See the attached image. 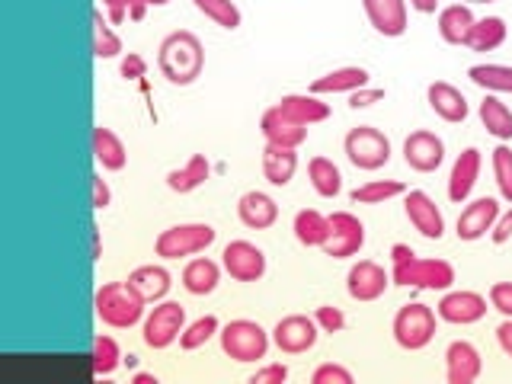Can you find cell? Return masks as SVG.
<instances>
[{
	"label": "cell",
	"mask_w": 512,
	"mask_h": 384,
	"mask_svg": "<svg viewBox=\"0 0 512 384\" xmlns=\"http://www.w3.org/2000/svg\"><path fill=\"white\" fill-rule=\"evenodd\" d=\"M260 132L266 144H282V148H301L308 141V125H298L285 116L279 106H269L260 119Z\"/></svg>",
	"instance_id": "18"
},
{
	"label": "cell",
	"mask_w": 512,
	"mask_h": 384,
	"mask_svg": "<svg viewBox=\"0 0 512 384\" xmlns=\"http://www.w3.org/2000/svg\"><path fill=\"white\" fill-rule=\"evenodd\" d=\"M343 151H346L352 167L372 173V170H381L391 160V141L384 132H378L375 125H359L346 135Z\"/></svg>",
	"instance_id": "5"
},
{
	"label": "cell",
	"mask_w": 512,
	"mask_h": 384,
	"mask_svg": "<svg viewBox=\"0 0 512 384\" xmlns=\"http://www.w3.org/2000/svg\"><path fill=\"white\" fill-rule=\"evenodd\" d=\"M218 340H221V352L231 356L234 362L266 359V349H269V333L256 324V320H231V324L221 327Z\"/></svg>",
	"instance_id": "4"
},
{
	"label": "cell",
	"mask_w": 512,
	"mask_h": 384,
	"mask_svg": "<svg viewBox=\"0 0 512 384\" xmlns=\"http://www.w3.org/2000/svg\"><path fill=\"white\" fill-rule=\"evenodd\" d=\"M474 13L468 4H452L439 13V36L448 42V45H464L471 36V26H474Z\"/></svg>",
	"instance_id": "28"
},
{
	"label": "cell",
	"mask_w": 512,
	"mask_h": 384,
	"mask_svg": "<svg viewBox=\"0 0 512 384\" xmlns=\"http://www.w3.org/2000/svg\"><path fill=\"white\" fill-rule=\"evenodd\" d=\"M298 170L295 148H282V144H266L263 148V173L272 186H288Z\"/></svg>",
	"instance_id": "24"
},
{
	"label": "cell",
	"mask_w": 512,
	"mask_h": 384,
	"mask_svg": "<svg viewBox=\"0 0 512 384\" xmlns=\"http://www.w3.org/2000/svg\"><path fill=\"white\" fill-rule=\"evenodd\" d=\"M308 176H311V186H314L317 196H324V199L340 196L343 176H340V167H336L333 160H327V157H314L311 164H308Z\"/></svg>",
	"instance_id": "34"
},
{
	"label": "cell",
	"mask_w": 512,
	"mask_h": 384,
	"mask_svg": "<svg viewBox=\"0 0 512 384\" xmlns=\"http://www.w3.org/2000/svg\"><path fill=\"white\" fill-rule=\"evenodd\" d=\"M426 100L432 106V112H436L439 119L445 122H464L468 119V100H464V93L458 87H452L448 80H436V84L426 87Z\"/></svg>",
	"instance_id": "21"
},
{
	"label": "cell",
	"mask_w": 512,
	"mask_h": 384,
	"mask_svg": "<svg viewBox=\"0 0 512 384\" xmlns=\"http://www.w3.org/2000/svg\"><path fill=\"white\" fill-rule=\"evenodd\" d=\"M208 176H212V164H208V157L205 154H192L180 170L167 173V186L173 192H180V196H186V192L199 189Z\"/></svg>",
	"instance_id": "29"
},
{
	"label": "cell",
	"mask_w": 512,
	"mask_h": 384,
	"mask_svg": "<svg viewBox=\"0 0 512 384\" xmlns=\"http://www.w3.org/2000/svg\"><path fill=\"white\" fill-rule=\"evenodd\" d=\"M221 266L237 282H256L266 276V253L250 240H231L221 250Z\"/></svg>",
	"instance_id": "9"
},
{
	"label": "cell",
	"mask_w": 512,
	"mask_h": 384,
	"mask_svg": "<svg viewBox=\"0 0 512 384\" xmlns=\"http://www.w3.org/2000/svg\"><path fill=\"white\" fill-rule=\"evenodd\" d=\"M490 237H493V244H506V240L512 237V208H509V212H503L500 218L493 221Z\"/></svg>",
	"instance_id": "49"
},
{
	"label": "cell",
	"mask_w": 512,
	"mask_h": 384,
	"mask_svg": "<svg viewBox=\"0 0 512 384\" xmlns=\"http://www.w3.org/2000/svg\"><path fill=\"white\" fill-rule=\"evenodd\" d=\"M362 7L381 36L397 39L407 32V0H362Z\"/></svg>",
	"instance_id": "17"
},
{
	"label": "cell",
	"mask_w": 512,
	"mask_h": 384,
	"mask_svg": "<svg viewBox=\"0 0 512 384\" xmlns=\"http://www.w3.org/2000/svg\"><path fill=\"white\" fill-rule=\"evenodd\" d=\"M480 368H484V359L474 343L468 340H455L445 349V378L448 384H471L480 378Z\"/></svg>",
	"instance_id": "14"
},
{
	"label": "cell",
	"mask_w": 512,
	"mask_h": 384,
	"mask_svg": "<svg viewBox=\"0 0 512 384\" xmlns=\"http://www.w3.org/2000/svg\"><path fill=\"white\" fill-rule=\"evenodd\" d=\"M439 314L429 308V304H420V301H413V304H404L397 314H394V340L400 349H426L432 343V336H436V327H439Z\"/></svg>",
	"instance_id": "3"
},
{
	"label": "cell",
	"mask_w": 512,
	"mask_h": 384,
	"mask_svg": "<svg viewBox=\"0 0 512 384\" xmlns=\"http://www.w3.org/2000/svg\"><path fill=\"white\" fill-rule=\"evenodd\" d=\"M122 77L125 80H138V77H144V71H148V64H144V58L141 55H135V52H128L125 58H122Z\"/></svg>",
	"instance_id": "48"
},
{
	"label": "cell",
	"mask_w": 512,
	"mask_h": 384,
	"mask_svg": "<svg viewBox=\"0 0 512 384\" xmlns=\"http://www.w3.org/2000/svg\"><path fill=\"white\" fill-rule=\"evenodd\" d=\"M192 4H196V10L202 16H208L212 23H218L221 29H237L240 20H244L234 0H192Z\"/></svg>",
	"instance_id": "38"
},
{
	"label": "cell",
	"mask_w": 512,
	"mask_h": 384,
	"mask_svg": "<svg viewBox=\"0 0 512 384\" xmlns=\"http://www.w3.org/2000/svg\"><path fill=\"white\" fill-rule=\"evenodd\" d=\"M128 285H132L135 292L151 304V301L167 298L173 279H170V272H167L164 266L148 263V266H138V269L132 272V276H128Z\"/></svg>",
	"instance_id": "26"
},
{
	"label": "cell",
	"mask_w": 512,
	"mask_h": 384,
	"mask_svg": "<svg viewBox=\"0 0 512 384\" xmlns=\"http://www.w3.org/2000/svg\"><path fill=\"white\" fill-rule=\"evenodd\" d=\"M285 378H288V368L282 362H276V365L260 368V372L250 378V384H282Z\"/></svg>",
	"instance_id": "46"
},
{
	"label": "cell",
	"mask_w": 512,
	"mask_h": 384,
	"mask_svg": "<svg viewBox=\"0 0 512 384\" xmlns=\"http://www.w3.org/2000/svg\"><path fill=\"white\" fill-rule=\"evenodd\" d=\"M413 256H416V253H413L407 244H394V247H391V260H394V263H407V260H413Z\"/></svg>",
	"instance_id": "52"
},
{
	"label": "cell",
	"mask_w": 512,
	"mask_h": 384,
	"mask_svg": "<svg viewBox=\"0 0 512 384\" xmlns=\"http://www.w3.org/2000/svg\"><path fill=\"white\" fill-rule=\"evenodd\" d=\"M314 320H317V327L324 333H340L346 327V314L340 308H333V304H320Z\"/></svg>",
	"instance_id": "44"
},
{
	"label": "cell",
	"mask_w": 512,
	"mask_h": 384,
	"mask_svg": "<svg viewBox=\"0 0 512 384\" xmlns=\"http://www.w3.org/2000/svg\"><path fill=\"white\" fill-rule=\"evenodd\" d=\"M93 154H96V160H100L103 170H122L128 164V151H125L122 138L106 125L93 128Z\"/></svg>",
	"instance_id": "27"
},
{
	"label": "cell",
	"mask_w": 512,
	"mask_h": 384,
	"mask_svg": "<svg viewBox=\"0 0 512 384\" xmlns=\"http://www.w3.org/2000/svg\"><path fill=\"white\" fill-rule=\"evenodd\" d=\"M404 160H407V167L416 170V173H432V170H439L442 167V160H445V144L439 135H432V132H413L407 135L404 141Z\"/></svg>",
	"instance_id": "13"
},
{
	"label": "cell",
	"mask_w": 512,
	"mask_h": 384,
	"mask_svg": "<svg viewBox=\"0 0 512 384\" xmlns=\"http://www.w3.org/2000/svg\"><path fill=\"white\" fill-rule=\"evenodd\" d=\"M490 304L503 317H512V282H496V285H490Z\"/></svg>",
	"instance_id": "45"
},
{
	"label": "cell",
	"mask_w": 512,
	"mask_h": 384,
	"mask_svg": "<svg viewBox=\"0 0 512 384\" xmlns=\"http://www.w3.org/2000/svg\"><path fill=\"white\" fill-rule=\"evenodd\" d=\"M493 176L496 186H500V196L512 205V148H506V144L493 151Z\"/></svg>",
	"instance_id": "41"
},
{
	"label": "cell",
	"mask_w": 512,
	"mask_h": 384,
	"mask_svg": "<svg viewBox=\"0 0 512 384\" xmlns=\"http://www.w3.org/2000/svg\"><path fill=\"white\" fill-rule=\"evenodd\" d=\"M292 231L298 237V244H304V247H324L327 237H330V218L314 212V208H301V212L295 215Z\"/></svg>",
	"instance_id": "30"
},
{
	"label": "cell",
	"mask_w": 512,
	"mask_h": 384,
	"mask_svg": "<svg viewBox=\"0 0 512 384\" xmlns=\"http://www.w3.org/2000/svg\"><path fill=\"white\" fill-rule=\"evenodd\" d=\"M215 237L218 231L212 224H173V228L157 234L154 250L157 256H164V260H180V256H192V253H202L205 247H212Z\"/></svg>",
	"instance_id": "7"
},
{
	"label": "cell",
	"mask_w": 512,
	"mask_h": 384,
	"mask_svg": "<svg viewBox=\"0 0 512 384\" xmlns=\"http://www.w3.org/2000/svg\"><path fill=\"white\" fill-rule=\"evenodd\" d=\"M468 77L477 87L493 90V93H512V68L509 64H474Z\"/></svg>",
	"instance_id": "35"
},
{
	"label": "cell",
	"mask_w": 512,
	"mask_h": 384,
	"mask_svg": "<svg viewBox=\"0 0 512 384\" xmlns=\"http://www.w3.org/2000/svg\"><path fill=\"white\" fill-rule=\"evenodd\" d=\"M477 176H480V151L477 148H464L455 157L452 173H448V199H452V202L468 199L471 189L477 186Z\"/></svg>",
	"instance_id": "22"
},
{
	"label": "cell",
	"mask_w": 512,
	"mask_h": 384,
	"mask_svg": "<svg viewBox=\"0 0 512 384\" xmlns=\"http://www.w3.org/2000/svg\"><path fill=\"white\" fill-rule=\"evenodd\" d=\"M151 381H157V378L148 375V372H138V375H135V384H151Z\"/></svg>",
	"instance_id": "54"
},
{
	"label": "cell",
	"mask_w": 512,
	"mask_h": 384,
	"mask_svg": "<svg viewBox=\"0 0 512 384\" xmlns=\"http://www.w3.org/2000/svg\"><path fill=\"white\" fill-rule=\"evenodd\" d=\"M496 218H500V202L490 196L474 199L471 205H464L458 215V240H480L493 228Z\"/></svg>",
	"instance_id": "19"
},
{
	"label": "cell",
	"mask_w": 512,
	"mask_h": 384,
	"mask_svg": "<svg viewBox=\"0 0 512 384\" xmlns=\"http://www.w3.org/2000/svg\"><path fill=\"white\" fill-rule=\"evenodd\" d=\"M365 247V224L352 215V212H333L330 215V237L327 244L320 247L333 260H346V256H356Z\"/></svg>",
	"instance_id": "10"
},
{
	"label": "cell",
	"mask_w": 512,
	"mask_h": 384,
	"mask_svg": "<svg viewBox=\"0 0 512 384\" xmlns=\"http://www.w3.org/2000/svg\"><path fill=\"white\" fill-rule=\"evenodd\" d=\"M119 365H122V349H119V343L112 340V336L100 333L93 340V375L96 378H106V375L116 372Z\"/></svg>",
	"instance_id": "36"
},
{
	"label": "cell",
	"mask_w": 512,
	"mask_h": 384,
	"mask_svg": "<svg viewBox=\"0 0 512 384\" xmlns=\"http://www.w3.org/2000/svg\"><path fill=\"white\" fill-rule=\"evenodd\" d=\"M314 384H352V372L343 365H333V362H324V365H317L314 368V375H311Z\"/></svg>",
	"instance_id": "43"
},
{
	"label": "cell",
	"mask_w": 512,
	"mask_h": 384,
	"mask_svg": "<svg viewBox=\"0 0 512 384\" xmlns=\"http://www.w3.org/2000/svg\"><path fill=\"white\" fill-rule=\"evenodd\" d=\"M410 7H413L416 13H436L439 0H410Z\"/></svg>",
	"instance_id": "53"
},
{
	"label": "cell",
	"mask_w": 512,
	"mask_h": 384,
	"mask_svg": "<svg viewBox=\"0 0 512 384\" xmlns=\"http://www.w3.org/2000/svg\"><path fill=\"white\" fill-rule=\"evenodd\" d=\"M237 218L244 221L247 228H253V231H266V228L276 224L279 205H276V199H272V196H266V192L250 189V192H244V196L237 199Z\"/></svg>",
	"instance_id": "20"
},
{
	"label": "cell",
	"mask_w": 512,
	"mask_h": 384,
	"mask_svg": "<svg viewBox=\"0 0 512 384\" xmlns=\"http://www.w3.org/2000/svg\"><path fill=\"white\" fill-rule=\"evenodd\" d=\"M436 314L445 324H477L480 317L487 314V298L477 292H448L439 304Z\"/></svg>",
	"instance_id": "16"
},
{
	"label": "cell",
	"mask_w": 512,
	"mask_h": 384,
	"mask_svg": "<svg viewBox=\"0 0 512 384\" xmlns=\"http://www.w3.org/2000/svg\"><path fill=\"white\" fill-rule=\"evenodd\" d=\"M378 100H384V90H378V87H359V90H352L349 93V106L352 109H362V106H372V103H378Z\"/></svg>",
	"instance_id": "47"
},
{
	"label": "cell",
	"mask_w": 512,
	"mask_h": 384,
	"mask_svg": "<svg viewBox=\"0 0 512 384\" xmlns=\"http://www.w3.org/2000/svg\"><path fill=\"white\" fill-rule=\"evenodd\" d=\"M93 55L96 58H116L122 55V39L112 32L100 10H93Z\"/></svg>",
	"instance_id": "39"
},
{
	"label": "cell",
	"mask_w": 512,
	"mask_h": 384,
	"mask_svg": "<svg viewBox=\"0 0 512 384\" xmlns=\"http://www.w3.org/2000/svg\"><path fill=\"white\" fill-rule=\"evenodd\" d=\"M288 119L298 122V125H314V122H324L330 119V106L317 100V93H288L276 103Z\"/></svg>",
	"instance_id": "23"
},
{
	"label": "cell",
	"mask_w": 512,
	"mask_h": 384,
	"mask_svg": "<svg viewBox=\"0 0 512 384\" xmlns=\"http://www.w3.org/2000/svg\"><path fill=\"white\" fill-rule=\"evenodd\" d=\"M164 4H170V0H144V7H164Z\"/></svg>",
	"instance_id": "55"
},
{
	"label": "cell",
	"mask_w": 512,
	"mask_h": 384,
	"mask_svg": "<svg viewBox=\"0 0 512 384\" xmlns=\"http://www.w3.org/2000/svg\"><path fill=\"white\" fill-rule=\"evenodd\" d=\"M391 276L375 260H359L346 276V292L352 301H378L388 292Z\"/></svg>",
	"instance_id": "12"
},
{
	"label": "cell",
	"mask_w": 512,
	"mask_h": 384,
	"mask_svg": "<svg viewBox=\"0 0 512 384\" xmlns=\"http://www.w3.org/2000/svg\"><path fill=\"white\" fill-rule=\"evenodd\" d=\"M359 87H368V71L365 68H336L324 77H317L311 84V93H352Z\"/></svg>",
	"instance_id": "31"
},
{
	"label": "cell",
	"mask_w": 512,
	"mask_h": 384,
	"mask_svg": "<svg viewBox=\"0 0 512 384\" xmlns=\"http://www.w3.org/2000/svg\"><path fill=\"white\" fill-rule=\"evenodd\" d=\"M144 304L148 301H144L128 282H106L100 285V292H96V317H100L106 327L128 330L144 317Z\"/></svg>",
	"instance_id": "2"
},
{
	"label": "cell",
	"mask_w": 512,
	"mask_h": 384,
	"mask_svg": "<svg viewBox=\"0 0 512 384\" xmlns=\"http://www.w3.org/2000/svg\"><path fill=\"white\" fill-rule=\"evenodd\" d=\"M221 282V266L208 256H196L183 269V288L189 295H212Z\"/></svg>",
	"instance_id": "25"
},
{
	"label": "cell",
	"mask_w": 512,
	"mask_h": 384,
	"mask_svg": "<svg viewBox=\"0 0 512 384\" xmlns=\"http://www.w3.org/2000/svg\"><path fill=\"white\" fill-rule=\"evenodd\" d=\"M183 330H186V308L180 301H164L144 317L141 340L151 349H167L170 343L180 340Z\"/></svg>",
	"instance_id": "8"
},
{
	"label": "cell",
	"mask_w": 512,
	"mask_h": 384,
	"mask_svg": "<svg viewBox=\"0 0 512 384\" xmlns=\"http://www.w3.org/2000/svg\"><path fill=\"white\" fill-rule=\"evenodd\" d=\"M157 68L173 87H189L202 77L205 68V48L196 32L176 29L157 48Z\"/></svg>",
	"instance_id": "1"
},
{
	"label": "cell",
	"mask_w": 512,
	"mask_h": 384,
	"mask_svg": "<svg viewBox=\"0 0 512 384\" xmlns=\"http://www.w3.org/2000/svg\"><path fill=\"white\" fill-rule=\"evenodd\" d=\"M317 336H320L317 320L304 314H288L272 327V343H276L285 356H301V352L314 349Z\"/></svg>",
	"instance_id": "11"
},
{
	"label": "cell",
	"mask_w": 512,
	"mask_h": 384,
	"mask_svg": "<svg viewBox=\"0 0 512 384\" xmlns=\"http://www.w3.org/2000/svg\"><path fill=\"white\" fill-rule=\"evenodd\" d=\"M503 42H506V20L503 16H484V20H477L471 26V36L464 45L474 48V52H493Z\"/></svg>",
	"instance_id": "32"
},
{
	"label": "cell",
	"mask_w": 512,
	"mask_h": 384,
	"mask_svg": "<svg viewBox=\"0 0 512 384\" xmlns=\"http://www.w3.org/2000/svg\"><path fill=\"white\" fill-rule=\"evenodd\" d=\"M480 122L484 128L500 141H512V109L506 103H500L496 96H484V103H480Z\"/></svg>",
	"instance_id": "33"
},
{
	"label": "cell",
	"mask_w": 512,
	"mask_h": 384,
	"mask_svg": "<svg viewBox=\"0 0 512 384\" xmlns=\"http://www.w3.org/2000/svg\"><path fill=\"white\" fill-rule=\"evenodd\" d=\"M391 282L429 288V292H445V288H452L455 282V266L448 260H423V256H413L407 263H394Z\"/></svg>",
	"instance_id": "6"
},
{
	"label": "cell",
	"mask_w": 512,
	"mask_h": 384,
	"mask_svg": "<svg viewBox=\"0 0 512 384\" xmlns=\"http://www.w3.org/2000/svg\"><path fill=\"white\" fill-rule=\"evenodd\" d=\"M404 183L400 180H372V183H365L359 189H352V202L356 205H378L384 199H394V196H404Z\"/></svg>",
	"instance_id": "37"
},
{
	"label": "cell",
	"mask_w": 512,
	"mask_h": 384,
	"mask_svg": "<svg viewBox=\"0 0 512 384\" xmlns=\"http://www.w3.org/2000/svg\"><path fill=\"white\" fill-rule=\"evenodd\" d=\"M496 340H500V349L506 356H512V317H506L500 327H496Z\"/></svg>",
	"instance_id": "51"
},
{
	"label": "cell",
	"mask_w": 512,
	"mask_h": 384,
	"mask_svg": "<svg viewBox=\"0 0 512 384\" xmlns=\"http://www.w3.org/2000/svg\"><path fill=\"white\" fill-rule=\"evenodd\" d=\"M109 202H112V192H109L106 180L103 176H93V205L103 212V208H109Z\"/></svg>",
	"instance_id": "50"
},
{
	"label": "cell",
	"mask_w": 512,
	"mask_h": 384,
	"mask_svg": "<svg viewBox=\"0 0 512 384\" xmlns=\"http://www.w3.org/2000/svg\"><path fill=\"white\" fill-rule=\"evenodd\" d=\"M215 333H218V317H215V314H205V317H199V320H192V324L180 333V346L192 352V349L205 346Z\"/></svg>",
	"instance_id": "40"
},
{
	"label": "cell",
	"mask_w": 512,
	"mask_h": 384,
	"mask_svg": "<svg viewBox=\"0 0 512 384\" xmlns=\"http://www.w3.org/2000/svg\"><path fill=\"white\" fill-rule=\"evenodd\" d=\"M404 212H407L413 228L420 231L426 240H442V234H445V218L439 212V205L432 202L423 189H413L410 192L407 202H404Z\"/></svg>",
	"instance_id": "15"
},
{
	"label": "cell",
	"mask_w": 512,
	"mask_h": 384,
	"mask_svg": "<svg viewBox=\"0 0 512 384\" xmlns=\"http://www.w3.org/2000/svg\"><path fill=\"white\" fill-rule=\"evenodd\" d=\"M455 4H490V0H455Z\"/></svg>",
	"instance_id": "56"
},
{
	"label": "cell",
	"mask_w": 512,
	"mask_h": 384,
	"mask_svg": "<svg viewBox=\"0 0 512 384\" xmlns=\"http://www.w3.org/2000/svg\"><path fill=\"white\" fill-rule=\"evenodd\" d=\"M106 4V10H109V16H112V23H122L125 16H132V20H141L144 16V0H103Z\"/></svg>",
	"instance_id": "42"
}]
</instances>
